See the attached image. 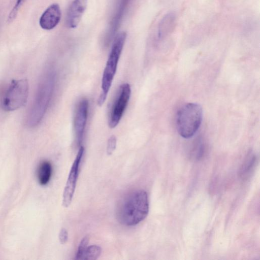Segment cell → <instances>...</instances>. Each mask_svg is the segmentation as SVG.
Instances as JSON below:
<instances>
[{
  "instance_id": "cell-1",
  "label": "cell",
  "mask_w": 260,
  "mask_h": 260,
  "mask_svg": "<svg viewBox=\"0 0 260 260\" xmlns=\"http://www.w3.org/2000/svg\"><path fill=\"white\" fill-rule=\"evenodd\" d=\"M147 193L143 189L135 190L121 202L118 211L120 222L127 226H134L143 221L149 212Z\"/></svg>"
},
{
  "instance_id": "cell-2",
  "label": "cell",
  "mask_w": 260,
  "mask_h": 260,
  "mask_svg": "<svg viewBox=\"0 0 260 260\" xmlns=\"http://www.w3.org/2000/svg\"><path fill=\"white\" fill-rule=\"evenodd\" d=\"M55 83V73L50 69L43 75L39 84L36 95L27 118V124L30 127L38 125L48 109Z\"/></svg>"
},
{
  "instance_id": "cell-3",
  "label": "cell",
  "mask_w": 260,
  "mask_h": 260,
  "mask_svg": "<svg viewBox=\"0 0 260 260\" xmlns=\"http://www.w3.org/2000/svg\"><path fill=\"white\" fill-rule=\"evenodd\" d=\"M203 118L202 107L198 103H188L178 110L176 125L178 134L183 138L193 137L200 128Z\"/></svg>"
},
{
  "instance_id": "cell-4",
  "label": "cell",
  "mask_w": 260,
  "mask_h": 260,
  "mask_svg": "<svg viewBox=\"0 0 260 260\" xmlns=\"http://www.w3.org/2000/svg\"><path fill=\"white\" fill-rule=\"evenodd\" d=\"M126 38V33L122 31L115 38L102 79V92L98 100V104L101 106L107 96L112 81L115 75L118 62Z\"/></svg>"
},
{
  "instance_id": "cell-5",
  "label": "cell",
  "mask_w": 260,
  "mask_h": 260,
  "mask_svg": "<svg viewBox=\"0 0 260 260\" xmlns=\"http://www.w3.org/2000/svg\"><path fill=\"white\" fill-rule=\"evenodd\" d=\"M29 85L26 79L11 81L3 98L2 106L6 111H13L23 107L28 96Z\"/></svg>"
},
{
  "instance_id": "cell-6",
  "label": "cell",
  "mask_w": 260,
  "mask_h": 260,
  "mask_svg": "<svg viewBox=\"0 0 260 260\" xmlns=\"http://www.w3.org/2000/svg\"><path fill=\"white\" fill-rule=\"evenodd\" d=\"M131 93L128 83H123L119 87L109 118L108 124L110 128H114L119 122L128 104Z\"/></svg>"
},
{
  "instance_id": "cell-7",
  "label": "cell",
  "mask_w": 260,
  "mask_h": 260,
  "mask_svg": "<svg viewBox=\"0 0 260 260\" xmlns=\"http://www.w3.org/2000/svg\"><path fill=\"white\" fill-rule=\"evenodd\" d=\"M84 148L80 146L77 156L71 167L62 195V205L65 208L70 205L76 188L80 163L84 154Z\"/></svg>"
},
{
  "instance_id": "cell-8",
  "label": "cell",
  "mask_w": 260,
  "mask_h": 260,
  "mask_svg": "<svg viewBox=\"0 0 260 260\" xmlns=\"http://www.w3.org/2000/svg\"><path fill=\"white\" fill-rule=\"evenodd\" d=\"M88 102L86 99L80 101L76 110L74 131L76 143L80 146L82 142L87 119Z\"/></svg>"
},
{
  "instance_id": "cell-9",
  "label": "cell",
  "mask_w": 260,
  "mask_h": 260,
  "mask_svg": "<svg viewBox=\"0 0 260 260\" xmlns=\"http://www.w3.org/2000/svg\"><path fill=\"white\" fill-rule=\"evenodd\" d=\"M87 0H74L67 12L66 24L70 28H76L86 9Z\"/></svg>"
},
{
  "instance_id": "cell-10",
  "label": "cell",
  "mask_w": 260,
  "mask_h": 260,
  "mask_svg": "<svg viewBox=\"0 0 260 260\" xmlns=\"http://www.w3.org/2000/svg\"><path fill=\"white\" fill-rule=\"evenodd\" d=\"M59 6L56 3L49 6L40 18V26L45 30H51L56 26L61 18Z\"/></svg>"
},
{
  "instance_id": "cell-11",
  "label": "cell",
  "mask_w": 260,
  "mask_h": 260,
  "mask_svg": "<svg viewBox=\"0 0 260 260\" xmlns=\"http://www.w3.org/2000/svg\"><path fill=\"white\" fill-rule=\"evenodd\" d=\"M176 19L175 14L172 12L166 14L162 18L157 31L158 41L165 39L172 32L176 24Z\"/></svg>"
},
{
  "instance_id": "cell-12",
  "label": "cell",
  "mask_w": 260,
  "mask_h": 260,
  "mask_svg": "<svg viewBox=\"0 0 260 260\" xmlns=\"http://www.w3.org/2000/svg\"><path fill=\"white\" fill-rule=\"evenodd\" d=\"M52 172V166L47 160L42 161L37 169V179L41 185L47 184L51 177Z\"/></svg>"
},
{
  "instance_id": "cell-13",
  "label": "cell",
  "mask_w": 260,
  "mask_h": 260,
  "mask_svg": "<svg viewBox=\"0 0 260 260\" xmlns=\"http://www.w3.org/2000/svg\"><path fill=\"white\" fill-rule=\"evenodd\" d=\"M102 252L101 247L92 245L87 246L85 250L81 259L95 260L98 259Z\"/></svg>"
},
{
  "instance_id": "cell-14",
  "label": "cell",
  "mask_w": 260,
  "mask_h": 260,
  "mask_svg": "<svg viewBox=\"0 0 260 260\" xmlns=\"http://www.w3.org/2000/svg\"><path fill=\"white\" fill-rule=\"evenodd\" d=\"M256 160L255 155L253 153H250L247 156L240 170V175L242 177L244 178L247 177L251 173L254 168Z\"/></svg>"
},
{
  "instance_id": "cell-15",
  "label": "cell",
  "mask_w": 260,
  "mask_h": 260,
  "mask_svg": "<svg viewBox=\"0 0 260 260\" xmlns=\"http://www.w3.org/2000/svg\"><path fill=\"white\" fill-rule=\"evenodd\" d=\"M205 150L204 143L201 138H198L194 142L192 149V155L197 159H199L204 154Z\"/></svg>"
},
{
  "instance_id": "cell-16",
  "label": "cell",
  "mask_w": 260,
  "mask_h": 260,
  "mask_svg": "<svg viewBox=\"0 0 260 260\" xmlns=\"http://www.w3.org/2000/svg\"><path fill=\"white\" fill-rule=\"evenodd\" d=\"M25 0H17L15 5L12 9L7 18V22L10 23L13 21L16 17L18 12Z\"/></svg>"
},
{
  "instance_id": "cell-17",
  "label": "cell",
  "mask_w": 260,
  "mask_h": 260,
  "mask_svg": "<svg viewBox=\"0 0 260 260\" xmlns=\"http://www.w3.org/2000/svg\"><path fill=\"white\" fill-rule=\"evenodd\" d=\"M89 237L88 236H85L80 242L77 251L76 255V259H81L83 254L87 247L88 243L89 242Z\"/></svg>"
},
{
  "instance_id": "cell-18",
  "label": "cell",
  "mask_w": 260,
  "mask_h": 260,
  "mask_svg": "<svg viewBox=\"0 0 260 260\" xmlns=\"http://www.w3.org/2000/svg\"><path fill=\"white\" fill-rule=\"evenodd\" d=\"M116 138L114 136H111L108 139L107 145V154L111 155L113 153L116 147Z\"/></svg>"
},
{
  "instance_id": "cell-19",
  "label": "cell",
  "mask_w": 260,
  "mask_h": 260,
  "mask_svg": "<svg viewBox=\"0 0 260 260\" xmlns=\"http://www.w3.org/2000/svg\"><path fill=\"white\" fill-rule=\"evenodd\" d=\"M68 239V233L67 230L62 228L59 234V240L61 244H64Z\"/></svg>"
}]
</instances>
